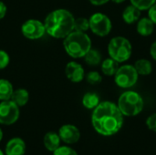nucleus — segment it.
<instances>
[{
  "label": "nucleus",
  "mask_w": 156,
  "mask_h": 155,
  "mask_svg": "<svg viewBox=\"0 0 156 155\" xmlns=\"http://www.w3.org/2000/svg\"><path fill=\"white\" fill-rule=\"evenodd\" d=\"M90 29V21L85 17L75 18L74 22V30L80 32H87Z\"/></svg>",
  "instance_id": "obj_22"
},
{
  "label": "nucleus",
  "mask_w": 156,
  "mask_h": 155,
  "mask_svg": "<svg viewBox=\"0 0 156 155\" xmlns=\"http://www.w3.org/2000/svg\"><path fill=\"white\" fill-rule=\"evenodd\" d=\"M53 155H78L77 152L69 146H59L53 152Z\"/></svg>",
  "instance_id": "obj_25"
},
{
  "label": "nucleus",
  "mask_w": 156,
  "mask_h": 155,
  "mask_svg": "<svg viewBox=\"0 0 156 155\" xmlns=\"http://www.w3.org/2000/svg\"><path fill=\"white\" fill-rule=\"evenodd\" d=\"M117 106L126 117H134L139 115L144 106L143 97L136 91L127 90L121 94L118 99Z\"/></svg>",
  "instance_id": "obj_4"
},
{
  "label": "nucleus",
  "mask_w": 156,
  "mask_h": 155,
  "mask_svg": "<svg viewBox=\"0 0 156 155\" xmlns=\"http://www.w3.org/2000/svg\"><path fill=\"white\" fill-rule=\"evenodd\" d=\"M154 24L149 17H143L137 21L136 30L137 33L142 37H148L153 34L154 30Z\"/></svg>",
  "instance_id": "obj_13"
},
{
  "label": "nucleus",
  "mask_w": 156,
  "mask_h": 155,
  "mask_svg": "<svg viewBox=\"0 0 156 155\" xmlns=\"http://www.w3.org/2000/svg\"><path fill=\"white\" fill-rule=\"evenodd\" d=\"M26 143L21 138H12L5 145V155H25Z\"/></svg>",
  "instance_id": "obj_12"
},
{
  "label": "nucleus",
  "mask_w": 156,
  "mask_h": 155,
  "mask_svg": "<svg viewBox=\"0 0 156 155\" xmlns=\"http://www.w3.org/2000/svg\"><path fill=\"white\" fill-rule=\"evenodd\" d=\"M90 21V29L93 34L98 37H106L108 36L112 28V24L111 18L101 12L94 13L89 18Z\"/></svg>",
  "instance_id": "obj_7"
},
{
  "label": "nucleus",
  "mask_w": 156,
  "mask_h": 155,
  "mask_svg": "<svg viewBox=\"0 0 156 155\" xmlns=\"http://www.w3.org/2000/svg\"><path fill=\"white\" fill-rule=\"evenodd\" d=\"M146 126L147 128L154 132H156V113H153L152 115H150L147 119H146Z\"/></svg>",
  "instance_id": "obj_27"
},
{
  "label": "nucleus",
  "mask_w": 156,
  "mask_h": 155,
  "mask_svg": "<svg viewBox=\"0 0 156 155\" xmlns=\"http://www.w3.org/2000/svg\"><path fill=\"white\" fill-rule=\"evenodd\" d=\"M100 102V97L94 92H87L82 98V105L88 110H94Z\"/></svg>",
  "instance_id": "obj_20"
},
{
  "label": "nucleus",
  "mask_w": 156,
  "mask_h": 155,
  "mask_svg": "<svg viewBox=\"0 0 156 155\" xmlns=\"http://www.w3.org/2000/svg\"><path fill=\"white\" fill-rule=\"evenodd\" d=\"M75 17L73 14L63 8L51 11L45 18L46 33L54 38H64L74 30Z\"/></svg>",
  "instance_id": "obj_2"
},
{
  "label": "nucleus",
  "mask_w": 156,
  "mask_h": 155,
  "mask_svg": "<svg viewBox=\"0 0 156 155\" xmlns=\"http://www.w3.org/2000/svg\"><path fill=\"white\" fill-rule=\"evenodd\" d=\"M19 107L11 100L0 102V124L12 125L19 118Z\"/></svg>",
  "instance_id": "obj_8"
},
{
  "label": "nucleus",
  "mask_w": 156,
  "mask_h": 155,
  "mask_svg": "<svg viewBox=\"0 0 156 155\" xmlns=\"http://www.w3.org/2000/svg\"><path fill=\"white\" fill-rule=\"evenodd\" d=\"M85 62L90 65V66H98L101 63V54L99 50L94 49V48H90L86 55L83 57Z\"/></svg>",
  "instance_id": "obj_21"
},
{
  "label": "nucleus",
  "mask_w": 156,
  "mask_h": 155,
  "mask_svg": "<svg viewBox=\"0 0 156 155\" xmlns=\"http://www.w3.org/2000/svg\"><path fill=\"white\" fill-rule=\"evenodd\" d=\"M6 11H7V8H6V5L4 2L0 1V19L4 18L5 14H6Z\"/></svg>",
  "instance_id": "obj_29"
},
{
  "label": "nucleus",
  "mask_w": 156,
  "mask_h": 155,
  "mask_svg": "<svg viewBox=\"0 0 156 155\" xmlns=\"http://www.w3.org/2000/svg\"><path fill=\"white\" fill-rule=\"evenodd\" d=\"M148 17L156 26V3L148 9Z\"/></svg>",
  "instance_id": "obj_28"
},
{
  "label": "nucleus",
  "mask_w": 156,
  "mask_h": 155,
  "mask_svg": "<svg viewBox=\"0 0 156 155\" xmlns=\"http://www.w3.org/2000/svg\"><path fill=\"white\" fill-rule=\"evenodd\" d=\"M108 53L110 58L118 63L126 62L133 53V46L129 39L118 36L112 37L108 44Z\"/></svg>",
  "instance_id": "obj_5"
},
{
  "label": "nucleus",
  "mask_w": 156,
  "mask_h": 155,
  "mask_svg": "<svg viewBox=\"0 0 156 155\" xmlns=\"http://www.w3.org/2000/svg\"><path fill=\"white\" fill-rule=\"evenodd\" d=\"M10 100L14 101L18 107H23L29 100V92L26 89H16L13 91Z\"/></svg>",
  "instance_id": "obj_16"
},
{
  "label": "nucleus",
  "mask_w": 156,
  "mask_h": 155,
  "mask_svg": "<svg viewBox=\"0 0 156 155\" xmlns=\"http://www.w3.org/2000/svg\"><path fill=\"white\" fill-rule=\"evenodd\" d=\"M131 5H134L141 11L148 10L153 5L156 3V0H130Z\"/></svg>",
  "instance_id": "obj_23"
},
{
  "label": "nucleus",
  "mask_w": 156,
  "mask_h": 155,
  "mask_svg": "<svg viewBox=\"0 0 156 155\" xmlns=\"http://www.w3.org/2000/svg\"><path fill=\"white\" fill-rule=\"evenodd\" d=\"M86 80L89 84L91 85H97L100 84L102 80V77L101 75L98 72V71H90L86 76Z\"/></svg>",
  "instance_id": "obj_24"
},
{
  "label": "nucleus",
  "mask_w": 156,
  "mask_h": 155,
  "mask_svg": "<svg viewBox=\"0 0 156 155\" xmlns=\"http://www.w3.org/2000/svg\"><path fill=\"white\" fill-rule=\"evenodd\" d=\"M21 32L23 36L30 40H36L41 38L45 33L46 28L44 23L37 19H28L21 26Z\"/></svg>",
  "instance_id": "obj_9"
},
{
  "label": "nucleus",
  "mask_w": 156,
  "mask_h": 155,
  "mask_svg": "<svg viewBox=\"0 0 156 155\" xmlns=\"http://www.w3.org/2000/svg\"><path fill=\"white\" fill-rule=\"evenodd\" d=\"M60 137L58 133L54 132H49L44 136V146L45 148L49 152H54L56 149H58L60 146Z\"/></svg>",
  "instance_id": "obj_15"
},
{
  "label": "nucleus",
  "mask_w": 156,
  "mask_h": 155,
  "mask_svg": "<svg viewBox=\"0 0 156 155\" xmlns=\"http://www.w3.org/2000/svg\"><path fill=\"white\" fill-rule=\"evenodd\" d=\"M63 47L69 57L80 58L91 48V39L86 32L73 30L63 38Z\"/></svg>",
  "instance_id": "obj_3"
},
{
  "label": "nucleus",
  "mask_w": 156,
  "mask_h": 155,
  "mask_svg": "<svg viewBox=\"0 0 156 155\" xmlns=\"http://www.w3.org/2000/svg\"><path fill=\"white\" fill-rule=\"evenodd\" d=\"M65 74L73 83H80L85 78V70L83 67L76 61H70L66 65Z\"/></svg>",
  "instance_id": "obj_11"
},
{
  "label": "nucleus",
  "mask_w": 156,
  "mask_h": 155,
  "mask_svg": "<svg viewBox=\"0 0 156 155\" xmlns=\"http://www.w3.org/2000/svg\"><path fill=\"white\" fill-rule=\"evenodd\" d=\"M2 139H3V132H2V130L0 128V142L2 141Z\"/></svg>",
  "instance_id": "obj_33"
},
{
  "label": "nucleus",
  "mask_w": 156,
  "mask_h": 155,
  "mask_svg": "<svg viewBox=\"0 0 156 155\" xmlns=\"http://www.w3.org/2000/svg\"><path fill=\"white\" fill-rule=\"evenodd\" d=\"M89 1L93 5H102L107 4L111 0H89Z\"/></svg>",
  "instance_id": "obj_31"
},
{
  "label": "nucleus",
  "mask_w": 156,
  "mask_h": 155,
  "mask_svg": "<svg viewBox=\"0 0 156 155\" xmlns=\"http://www.w3.org/2000/svg\"><path fill=\"white\" fill-rule=\"evenodd\" d=\"M111 1H112L113 3H116V4H122V3L125 2L126 0H111Z\"/></svg>",
  "instance_id": "obj_32"
},
{
  "label": "nucleus",
  "mask_w": 156,
  "mask_h": 155,
  "mask_svg": "<svg viewBox=\"0 0 156 155\" xmlns=\"http://www.w3.org/2000/svg\"><path fill=\"white\" fill-rule=\"evenodd\" d=\"M113 77L114 82L118 87L122 89H130L137 83L139 74L133 65L126 64L119 67Z\"/></svg>",
  "instance_id": "obj_6"
},
{
  "label": "nucleus",
  "mask_w": 156,
  "mask_h": 155,
  "mask_svg": "<svg viewBox=\"0 0 156 155\" xmlns=\"http://www.w3.org/2000/svg\"><path fill=\"white\" fill-rule=\"evenodd\" d=\"M150 55H151L152 58L156 61V40L152 43V45L150 47Z\"/></svg>",
  "instance_id": "obj_30"
},
{
  "label": "nucleus",
  "mask_w": 156,
  "mask_h": 155,
  "mask_svg": "<svg viewBox=\"0 0 156 155\" xmlns=\"http://www.w3.org/2000/svg\"><path fill=\"white\" fill-rule=\"evenodd\" d=\"M122 20L128 24L133 25L134 23H137V21L140 19L141 16V10H139L137 7H135L133 5H130L124 8L122 11Z\"/></svg>",
  "instance_id": "obj_14"
},
{
  "label": "nucleus",
  "mask_w": 156,
  "mask_h": 155,
  "mask_svg": "<svg viewBox=\"0 0 156 155\" xmlns=\"http://www.w3.org/2000/svg\"><path fill=\"white\" fill-rule=\"evenodd\" d=\"M14 89L11 82L5 79H0V100H8L11 99Z\"/></svg>",
  "instance_id": "obj_19"
},
{
  "label": "nucleus",
  "mask_w": 156,
  "mask_h": 155,
  "mask_svg": "<svg viewBox=\"0 0 156 155\" xmlns=\"http://www.w3.org/2000/svg\"><path fill=\"white\" fill-rule=\"evenodd\" d=\"M119 64L117 61H115L114 59H112V58H108L106 59H104L101 62V71L105 76L108 77H113L116 73V71L119 69Z\"/></svg>",
  "instance_id": "obj_17"
},
{
  "label": "nucleus",
  "mask_w": 156,
  "mask_h": 155,
  "mask_svg": "<svg viewBox=\"0 0 156 155\" xmlns=\"http://www.w3.org/2000/svg\"><path fill=\"white\" fill-rule=\"evenodd\" d=\"M60 140L68 144H74L80 139V132L75 125L65 124L60 127L58 131Z\"/></svg>",
  "instance_id": "obj_10"
},
{
  "label": "nucleus",
  "mask_w": 156,
  "mask_h": 155,
  "mask_svg": "<svg viewBox=\"0 0 156 155\" xmlns=\"http://www.w3.org/2000/svg\"><path fill=\"white\" fill-rule=\"evenodd\" d=\"M0 155H5V154H4V153H3V152H2L1 150H0Z\"/></svg>",
  "instance_id": "obj_34"
},
{
  "label": "nucleus",
  "mask_w": 156,
  "mask_h": 155,
  "mask_svg": "<svg viewBox=\"0 0 156 155\" xmlns=\"http://www.w3.org/2000/svg\"><path fill=\"white\" fill-rule=\"evenodd\" d=\"M10 61V58L9 55L5 51L0 49V69H5Z\"/></svg>",
  "instance_id": "obj_26"
},
{
  "label": "nucleus",
  "mask_w": 156,
  "mask_h": 155,
  "mask_svg": "<svg viewBox=\"0 0 156 155\" xmlns=\"http://www.w3.org/2000/svg\"><path fill=\"white\" fill-rule=\"evenodd\" d=\"M123 122V114L117 104L112 101L100 102L91 114L92 127L102 136L115 135L122 130Z\"/></svg>",
  "instance_id": "obj_1"
},
{
  "label": "nucleus",
  "mask_w": 156,
  "mask_h": 155,
  "mask_svg": "<svg viewBox=\"0 0 156 155\" xmlns=\"http://www.w3.org/2000/svg\"><path fill=\"white\" fill-rule=\"evenodd\" d=\"M133 66L139 76H149L153 71L152 62L146 58L137 59Z\"/></svg>",
  "instance_id": "obj_18"
}]
</instances>
